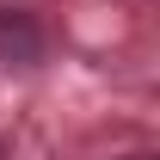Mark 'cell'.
Returning a JSON list of instances; mask_svg holds the SVG:
<instances>
[{
	"label": "cell",
	"instance_id": "1",
	"mask_svg": "<svg viewBox=\"0 0 160 160\" xmlns=\"http://www.w3.org/2000/svg\"><path fill=\"white\" fill-rule=\"evenodd\" d=\"M43 56V31L31 12H12V6H0V62L6 68H31Z\"/></svg>",
	"mask_w": 160,
	"mask_h": 160
},
{
	"label": "cell",
	"instance_id": "2",
	"mask_svg": "<svg viewBox=\"0 0 160 160\" xmlns=\"http://www.w3.org/2000/svg\"><path fill=\"white\" fill-rule=\"evenodd\" d=\"M123 160H154V154H123Z\"/></svg>",
	"mask_w": 160,
	"mask_h": 160
}]
</instances>
